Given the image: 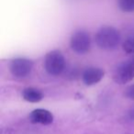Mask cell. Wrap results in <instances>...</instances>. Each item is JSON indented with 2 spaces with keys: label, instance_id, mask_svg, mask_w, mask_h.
I'll list each match as a JSON object with an SVG mask.
<instances>
[{
  "label": "cell",
  "instance_id": "obj_7",
  "mask_svg": "<svg viewBox=\"0 0 134 134\" xmlns=\"http://www.w3.org/2000/svg\"><path fill=\"white\" fill-rule=\"evenodd\" d=\"M29 119L33 124L50 125L53 121V115L47 109L38 108L31 111L29 116Z\"/></svg>",
  "mask_w": 134,
  "mask_h": 134
},
{
  "label": "cell",
  "instance_id": "obj_5",
  "mask_svg": "<svg viewBox=\"0 0 134 134\" xmlns=\"http://www.w3.org/2000/svg\"><path fill=\"white\" fill-rule=\"evenodd\" d=\"M33 62L26 58H16L12 60L9 65V70L12 75L17 78L28 76L32 71Z\"/></svg>",
  "mask_w": 134,
  "mask_h": 134
},
{
  "label": "cell",
  "instance_id": "obj_2",
  "mask_svg": "<svg viewBox=\"0 0 134 134\" xmlns=\"http://www.w3.org/2000/svg\"><path fill=\"white\" fill-rule=\"evenodd\" d=\"M44 68L50 75H60L65 69L64 56L58 50L48 52L44 59Z\"/></svg>",
  "mask_w": 134,
  "mask_h": 134
},
{
  "label": "cell",
  "instance_id": "obj_10",
  "mask_svg": "<svg viewBox=\"0 0 134 134\" xmlns=\"http://www.w3.org/2000/svg\"><path fill=\"white\" fill-rule=\"evenodd\" d=\"M118 5L123 12L130 13L134 11V0H118Z\"/></svg>",
  "mask_w": 134,
  "mask_h": 134
},
{
  "label": "cell",
  "instance_id": "obj_3",
  "mask_svg": "<svg viewBox=\"0 0 134 134\" xmlns=\"http://www.w3.org/2000/svg\"><path fill=\"white\" fill-rule=\"evenodd\" d=\"M113 79L117 84L125 85L134 79V57L120 63L113 73Z\"/></svg>",
  "mask_w": 134,
  "mask_h": 134
},
{
  "label": "cell",
  "instance_id": "obj_9",
  "mask_svg": "<svg viewBox=\"0 0 134 134\" xmlns=\"http://www.w3.org/2000/svg\"><path fill=\"white\" fill-rule=\"evenodd\" d=\"M122 49L126 53L134 54V32L128 35L122 43Z\"/></svg>",
  "mask_w": 134,
  "mask_h": 134
},
{
  "label": "cell",
  "instance_id": "obj_12",
  "mask_svg": "<svg viewBox=\"0 0 134 134\" xmlns=\"http://www.w3.org/2000/svg\"><path fill=\"white\" fill-rule=\"evenodd\" d=\"M127 118H128L130 120H134V108L130 109V111L127 114Z\"/></svg>",
  "mask_w": 134,
  "mask_h": 134
},
{
  "label": "cell",
  "instance_id": "obj_6",
  "mask_svg": "<svg viewBox=\"0 0 134 134\" xmlns=\"http://www.w3.org/2000/svg\"><path fill=\"white\" fill-rule=\"evenodd\" d=\"M105 72L98 67H88L83 72L82 80L86 86H94L99 83L104 77Z\"/></svg>",
  "mask_w": 134,
  "mask_h": 134
},
{
  "label": "cell",
  "instance_id": "obj_1",
  "mask_svg": "<svg viewBox=\"0 0 134 134\" xmlns=\"http://www.w3.org/2000/svg\"><path fill=\"white\" fill-rule=\"evenodd\" d=\"M96 43L100 49L112 51L117 49L120 43L121 36L119 31L113 27H103L97 30L95 36Z\"/></svg>",
  "mask_w": 134,
  "mask_h": 134
},
{
  "label": "cell",
  "instance_id": "obj_8",
  "mask_svg": "<svg viewBox=\"0 0 134 134\" xmlns=\"http://www.w3.org/2000/svg\"><path fill=\"white\" fill-rule=\"evenodd\" d=\"M22 97L24 100L30 103H38L42 100L43 94L39 89L34 87H27L23 89Z\"/></svg>",
  "mask_w": 134,
  "mask_h": 134
},
{
  "label": "cell",
  "instance_id": "obj_4",
  "mask_svg": "<svg viewBox=\"0 0 134 134\" xmlns=\"http://www.w3.org/2000/svg\"><path fill=\"white\" fill-rule=\"evenodd\" d=\"M72 50L77 54H86L91 47V39L86 30H77L72 35L70 41Z\"/></svg>",
  "mask_w": 134,
  "mask_h": 134
},
{
  "label": "cell",
  "instance_id": "obj_11",
  "mask_svg": "<svg viewBox=\"0 0 134 134\" xmlns=\"http://www.w3.org/2000/svg\"><path fill=\"white\" fill-rule=\"evenodd\" d=\"M125 97L129 99L134 100V84L130 86L125 91Z\"/></svg>",
  "mask_w": 134,
  "mask_h": 134
}]
</instances>
